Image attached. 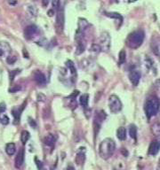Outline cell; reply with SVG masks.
<instances>
[{
    "instance_id": "obj_14",
    "label": "cell",
    "mask_w": 160,
    "mask_h": 170,
    "mask_svg": "<svg viewBox=\"0 0 160 170\" xmlns=\"http://www.w3.org/2000/svg\"><path fill=\"white\" fill-rule=\"evenodd\" d=\"M57 26L59 28H61V31L62 30L63 28V24H64V14H63V10H61V9L59 8L58 10V15H57Z\"/></svg>"
},
{
    "instance_id": "obj_3",
    "label": "cell",
    "mask_w": 160,
    "mask_h": 170,
    "mask_svg": "<svg viewBox=\"0 0 160 170\" xmlns=\"http://www.w3.org/2000/svg\"><path fill=\"white\" fill-rule=\"evenodd\" d=\"M159 99L155 96L149 98L147 99V101L145 102V105H144V110H145V114H146L147 118L151 119V117L155 116L159 113Z\"/></svg>"
},
{
    "instance_id": "obj_23",
    "label": "cell",
    "mask_w": 160,
    "mask_h": 170,
    "mask_svg": "<svg viewBox=\"0 0 160 170\" xmlns=\"http://www.w3.org/2000/svg\"><path fill=\"white\" fill-rule=\"evenodd\" d=\"M23 107L21 109H17V110H13L12 111V114L14 116V120H15V123H17V122H19L20 120V112L22 111Z\"/></svg>"
},
{
    "instance_id": "obj_20",
    "label": "cell",
    "mask_w": 160,
    "mask_h": 170,
    "mask_svg": "<svg viewBox=\"0 0 160 170\" xmlns=\"http://www.w3.org/2000/svg\"><path fill=\"white\" fill-rule=\"evenodd\" d=\"M126 51H125V50H122V51H120L119 55H118V63H119V65L124 64V63L126 62Z\"/></svg>"
},
{
    "instance_id": "obj_9",
    "label": "cell",
    "mask_w": 160,
    "mask_h": 170,
    "mask_svg": "<svg viewBox=\"0 0 160 170\" xmlns=\"http://www.w3.org/2000/svg\"><path fill=\"white\" fill-rule=\"evenodd\" d=\"M129 79L134 86H137L141 80V73L138 70H133L129 74Z\"/></svg>"
},
{
    "instance_id": "obj_11",
    "label": "cell",
    "mask_w": 160,
    "mask_h": 170,
    "mask_svg": "<svg viewBox=\"0 0 160 170\" xmlns=\"http://www.w3.org/2000/svg\"><path fill=\"white\" fill-rule=\"evenodd\" d=\"M85 148L81 147L80 150L77 153V156L75 158V161H76V163L77 165H83L84 162H85Z\"/></svg>"
},
{
    "instance_id": "obj_6",
    "label": "cell",
    "mask_w": 160,
    "mask_h": 170,
    "mask_svg": "<svg viewBox=\"0 0 160 170\" xmlns=\"http://www.w3.org/2000/svg\"><path fill=\"white\" fill-rule=\"evenodd\" d=\"M151 48L156 56L160 57V37L159 35H154L151 38Z\"/></svg>"
},
{
    "instance_id": "obj_29",
    "label": "cell",
    "mask_w": 160,
    "mask_h": 170,
    "mask_svg": "<svg viewBox=\"0 0 160 170\" xmlns=\"http://www.w3.org/2000/svg\"><path fill=\"white\" fill-rule=\"evenodd\" d=\"M28 10V12H29L31 15H34V16H35V15L37 14V9L35 8V6H29Z\"/></svg>"
},
{
    "instance_id": "obj_8",
    "label": "cell",
    "mask_w": 160,
    "mask_h": 170,
    "mask_svg": "<svg viewBox=\"0 0 160 170\" xmlns=\"http://www.w3.org/2000/svg\"><path fill=\"white\" fill-rule=\"evenodd\" d=\"M37 27L35 25H29L24 30V35L27 39H31L34 37V35L37 33Z\"/></svg>"
},
{
    "instance_id": "obj_19",
    "label": "cell",
    "mask_w": 160,
    "mask_h": 170,
    "mask_svg": "<svg viewBox=\"0 0 160 170\" xmlns=\"http://www.w3.org/2000/svg\"><path fill=\"white\" fill-rule=\"evenodd\" d=\"M105 15L110 17V18H112V19L119 20L120 22L123 21V17L119 13H118V12H105Z\"/></svg>"
},
{
    "instance_id": "obj_33",
    "label": "cell",
    "mask_w": 160,
    "mask_h": 170,
    "mask_svg": "<svg viewBox=\"0 0 160 170\" xmlns=\"http://www.w3.org/2000/svg\"><path fill=\"white\" fill-rule=\"evenodd\" d=\"M78 94H79V91H78V90H75V91H73V93L69 96V98H75Z\"/></svg>"
},
{
    "instance_id": "obj_30",
    "label": "cell",
    "mask_w": 160,
    "mask_h": 170,
    "mask_svg": "<svg viewBox=\"0 0 160 170\" xmlns=\"http://www.w3.org/2000/svg\"><path fill=\"white\" fill-rule=\"evenodd\" d=\"M6 61H7V63L8 64H13L15 61H16V57H14V56H10V57H8L7 59H6Z\"/></svg>"
},
{
    "instance_id": "obj_18",
    "label": "cell",
    "mask_w": 160,
    "mask_h": 170,
    "mask_svg": "<svg viewBox=\"0 0 160 170\" xmlns=\"http://www.w3.org/2000/svg\"><path fill=\"white\" fill-rule=\"evenodd\" d=\"M88 100H89V96L88 94H84L80 97V104L82 106H84L85 108L87 107L88 106Z\"/></svg>"
},
{
    "instance_id": "obj_34",
    "label": "cell",
    "mask_w": 160,
    "mask_h": 170,
    "mask_svg": "<svg viewBox=\"0 0 160 170\" xmlns=\"http://www.w3.org/2000/svg\"><path fill=\"white\" fill-rule=\"evenodd\" d=\"M36 162H37V165L38 169L39 170L43 169V164H42V162H41V161H38L37 159H36Z\"/></svg>"
},
{
    "instance_id": "obj_2",
    "label": "cell",
    "mask_w": 160,
    "mask_h": 170,
    "mask_svg": "<svg viewBox=\"0 0 160 170\" xmlns=\"http://www.w3.org/2000/svg\"><path fill=\"white\" fill-rule=\"evenodd\" d=\"M144 32L142 30H136L132 32L126 38V43L131 49H137L139 48L144 40Z\"/></svg>"
},
{
    "instance_id": "obj_4",
    "label": "cell",
    "mask_w": 160,
    "mask_h": 170,
    "mask_svg": "<svg viewBox=\"0 0 160 170\" xmlns=\"http://www.w3.org/2000/svg\"><path fill=\"white\" fill-rule=\"evenodd\" d=\"M109 107L112 114H118L122 110V102L116 95H111L109 98Z\"/></svg>"
},
{
    "instance_id": "obj_12",
    "label": "cell",
    "mask_w": 160,
    "mask_h": 170,
    "mask_svg": "<svg viewBox=\"0 0 160 170\" xmlns=\"http://www.w3.org/2000/svg\"><path fill=\"white\" fill-rule=\"evenodd\" d=\"M34 80L39 85H44L46 82V78H45V75L43 73L39 72V71H36L34 73Z\"/></svg>"
},
{
    "instance_id": "obj_16",
    "label": "cell",
    "mask_w": 160,
    "mask_h": 170,
    "mask_svg": "<svg viewBox=\"0 0 160 170\" xmlns=\"http://www.w3.org/2000/svg\"><path fill=\"white\" fill-rule=\"evenodd\" d=\"M5 152L8 155H13L16 152V146L13 143H9L5 146Z\"/></svg>"
},
{
    "instance_id": "obj_1",
    "label": "cell",
    "mask_w": 160,
    "mask_h": 170,
    "mask_svg": "<svg viewBox=\"0 0 160 170\" xmlns=\"http://www.w3.org/2000/svg\"><path fill=\"white\" fill-rule=\"evenodd\" d=\"M115 149H116V143L114 142V140L111 138H105L104 140L102 141L99 146L100 156L104 160H108L113 155Z\"/></svg>"
},
{
    "instance_id": "obj_21",
    "label": "cell",
    "mask_w": 160,
    "mask_h": 170,
    "mask_svg": "<svg viewBox=\"0 0 160 170\" xmlns=\"http://www.w3.org/2000/svg\"><path fill=\"white\" fill-rule=\"evenodd\" d=\"M29 133L27 131V130H23L22 132H21V135H20V140H21V142H22V144H26L27 142H28V140L29 139Z\"/></svg>"
},
{
    "instance_id": "obj_41",
    "label": "cell",
    "mask_w": 160,
    "mask_h": 170,
    "mask_svg": "<svg viewBox=\"0 0 160 170\" xmlns=\"http://www.w3.org/2000/svg\"><path fill=\"white\" fill-rule=\"evenodd\" d=\"M135 1H137V0H128L129 3H134V2H135Z\"/></svg>"
},
{
    "instance_id": "obj_37",
    "label": "cell",
    "mask_w": 160,
    "mask_h": 170,
    "mask_svg": "<svg viewBox=\"0 0 160 170\" xmlns=\"http://www.w3.org/2000/svg\"><path fill=\"white\" fill-rule=\"evenodd\" d=\"M121 152H122V153H123L124 155H126V157L128 155V153H127V151H126V150H124V149H122V151H121Z\"/></svg>"
},
{
    "instance_id": "obj_10",
    "label": "cell",
    "mask_w": 160,
    "mask_h": 170,
    "mask_svg": "<svg viewBox=\"0 0 160 170\" xmlns=\"http://www.w3.org/2000/svg\"><path fill=\"white\" fill-rule=\"evenodd\" d=\"M24 156H25V152H24V149L21 148V149L20 150V152L18 153L17 157L15 158V163H14V165H15V168H16V169H20V168L23 165V163H24Z\"/></svg>"
},
{
    "instance_id": "obj_17",
    "label": "cell",
    "mask_w": 160,
    "mask_h": 170,
    "mask_svg": "<svg viewBox=\"0 0 160 170\" xmlns=\"http://www.w3.org/2000/svg\"><path fill=\"white\" fill-rule=\"evenodd\" d=\"M129 135H130V137L132 138H134L136 141V139H137V129H136L135 125H134V124L130 125V127H129Z\"/></svg>"
},
{
    "instance_id": "obj_5",
    "label": "cell",
    "mask_w": 160,
    "mask_h": 170,
    "mask_svg": "<svg viewBox=\"0 0 160 170\" xmlns=\"http://www.w3.org/2000/svg\"><path fill=\"white\" fill-rule=\"evenodd\" d=\"M99 45L101 46L102 50L103 51H108L110 47V36L108 32H103L102 33L100 36V43Z\"/></svg>"
},
{
    "instance_id": "obj_42",
    "label": "cell",
    "mask_w": 160,
    "mask_h": 170,
    "mask_svg": "<svg viewBox=\"0 0 160 170\" xmlns=\"http://www.w3.org/2000/svg\"><path fill=\"white\" fill-rule=\"evenodd\" d=\"M2 55H3V51L0 49V56H2Z\"/></svg>"
},
{
    "instance_id": "obj_36",
    "label": "cell",
    "mask_w": 160,
    "mask_h": 170,
    "mask_svg": "<svg viewBox=\"0 0 160 170\" xmlns=\"http://www.w3.org/2000/svg\"><path fill=\"white\" fill-rule=\"evenodd\" d=\"M8 3H9L10 4H12V5H14V4H16L17 0H8Z\"/></svg>"
},
{
    "instance_id": "obj_35",
    "label": "cell",
    "mask_w": 160,
    "mask_h": 170,
    "mask_svg": "<svg viewBox=\"0 0 160 170\" xmlns=\"http://www.w3.org/2000/svg\"><path fill=\"white\" fill-rule=\"evenodd\" d=\"M28 122H29V125H30V126H32L33 128H35V127L37 126V124H36V122H34V120L28 119Z\"/></svg>"
},
{
    "instance_id": "obj_22",
    "label": "cell",
    "mask_w": 160,
    "mask_h": 170,
    "mask_svg": "<svg viewBox=\"0 0 160 170\" xmlns=\"http://www.w3.org/2000/svg\"><path fill=\"white\" fill-rule=\"evenodd\" d=\"M151 131L155 136H160V122H157L152 125Z\"/></svg>"
},
{
    "instance_id": "obj_26",
    "label": "cell",
    "mask_w": 160,
    "mask_h": 170,
    "mask_svg": "<svg viewBox=\"0 0 160 170\" xmlns=\"http://www.w3.org/2000/svg\"><path fill=\"white\" fill-rule=\"evenodd\" d=\"M9 118L6 116V115H4V116H2V117H0V122H1V123L2 124H4V125H7L8 123H9Z\"/></svg>"
},
{
    "instance_id": "obj_32",
    "label": "cell",
    "mask_w": 160,
    "mask_h": 170,
    "mask_svg": "<svg viewBox=\"0 0 160 170\" xmlns=\"http://www.w3.org/2000/svg\"><path fill=\"white\" fill-rule=\"evenodd\" d=\"M6 109V106L4 103H0V113H4Z\"/></svg>"
},
{
    "instance_id": "obj_15",
    "label": "cell",
    "mask_w": 160,
    "mask_h": 170,
    "mask_svg": "<svg viewBox=\"0 0 160 170\" xmlns=\"http://www.w3.org/2000/svg\"><path fill=\"white\" fill-rule=\"evenodd\" d=\"M117 137L119 140L124 141L126 138V129L124 127H120L117 130Z\"/></svg>"
},
{
    "instance_id": "obj_13",
    "label": "cell",
    "mask_w": 160,
    "mask_h": 170,
    "mask_svg": "<svg viewBox=\"0 0 160 170\" xmlns=\"http://www.w3.org/2000/svg\"><path fill=\"white\" fill-rule=\"evenodd\" d=\"M57 140V137L53 134H49L47 135L45 138H44V143L47 145V146H53L55 142Z\"/></svg>"
},
{
    "instance_id": "obj_39",
    "label": "cell",
    "mask_w": 160,
    "mask_h": 170,
    "mask_svg": "<svg viewBox=\"0 0 160 170\" xmlns=\"http://www.w3.org/2000/svg\"><path fill=\"white\" fill-rule=\"evenodd\" d=\"M48 2H49L48 0H43V5H44V6H46V5L48 4Z\"/></svg>"
},
{
    "instance_id": "obj_24",
    "label": "cell",
    "mask_w": 160,
    "mask_h": 170,
    "mask_svg": "<svg viewBox=\"0 0 160 170\" xmlns=\"http://www.w3.org/2000/svg\"><path fill=\"white\" fill-rule=\"evenodd\" d=\"M67 67H69V69L70 70V73L72 75H76V68H75V66H74V64H73V62L71 60L67 61Z\"/></svg>"
},
{
    "instance_id": "obj_31",
    "label": "cell",
    "mask_w": 160,
    "mask_h": 170,
    "mask_svg": "<svg viewBox=\"0 0 160 170\" xmlns=\"http://www.w3.org/2000/svg\"><path fill=\"white\" fill-rule=\"evenodd\" d=\"M20 90V86H16V87H13V88H11L10 90H9V91L10 92H16V91H18V90Z\"/></svg>"
},
{
    "instance_id": "obj_27",
    "label": "cell",
    "mask_w": 160,
    "mask_h": 170,
    "mask_svg": "<svg viewBox=\"0 0 160 170\" xmlns=\"http://www.w3.org/2000/svg\"><path fill=\"white\" fill-rule=\"evenodd\" d=\"M52 5L54 10H59L60 8V0H52Z\"/></svg>"
},
{
    "instance_id": "obj_28",
    "label": "cell",
    "mask_w": 160,
    "mask_h": 170,
    "mask_svg": "<svg viewBox=\"0 0 160 170\" xmlns=\"http://www.w3.org/2000/svg\"><path fill=\"white\" fill-rule=\"evenodd\" d=\"M19 73H20V70H18V69L13 70V71H11V72H10V81L12 82V81H13V78H14V76H15V75H16V74H19Z\"/></svg>"
},
{
    "instance_id": "obj_38",
    "label": "cell",
    "mask_w": 160,
    "mask_h": 170,
    "mask_svg": "<svg viewBox=\"0 0 160 170\" xmlns=\"http://www.w3.org/2000/svg\"><path fill=\"white\" fill-rule=\"evenodd\" d=\"M53 13H54L53 10H50V11H48V15H49V16H53Z\"/></svg>"
},
{
    "instance_id": "obj_40",
    "label": "cell",
    "mask_w": 160,
    "mask_h": 170,
    "mask_svg": "<svg viewBox=\"0 0 160 170\" xmlns=\"http://www.w3.org/2000/svg\"><path fill=\"white\" fill-rule=\"evenodd\" d=\"M157 170H160V159L158 162V165H157Z\"/></svg>"
},
{
    "instance_id": "obj_25",
    "label": "cell",
    "mask_w": 160,
    "mask_h": 170,
    "mask_svg": "<svg viewBox=\"0 0 160 170\" xmlns=\"http://www.w3.org/2000/svg\"><path fill=\"white\" fill-rule=\"evenodd\" d=\"M91 51H94V52L98 53V52H100V51H102V48H101V46L99 45V43H94V44L92 45V47H91Z\"/></svg>"
},
{
    "instance_id": "obj_7",
    "label": "cell",
    "mask_w": 160,
    "mask_h": 170,
    "mask_svg": "<svg viewBox=\"0 0 160 170\" xmlns=\"http://www.w3.org/2000/svg\"><path fill=\"white\" fill-rule=\"evenodd\" d=\"M160 150V140H154L151 143L149 147V154L155 156L159 153Z\"/></svg>"
}]
</instances>
